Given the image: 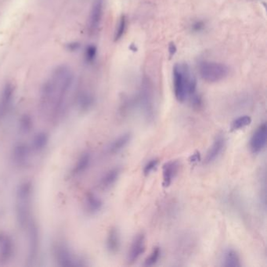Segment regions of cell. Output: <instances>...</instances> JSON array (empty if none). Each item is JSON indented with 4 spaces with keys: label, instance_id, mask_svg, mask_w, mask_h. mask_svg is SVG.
<instances>
[{
    "label": "cell",
    "instance_id": "1",
    "mask_svg": "<svg viewBox=\"0 0 267 267\" xmlns=\"http://www.w3.org/2000/svg\"><path fill=\"white\" fill-rule=\"evenodd\" d=\"M74 73L67 65L57 67L45 81L40 91L39 106L43 113L51 108L57 118L62 114L74 84Z\"/></svg>",
    "mask_w": 267,
    "mask_h": 267
},
{
    "label": "cell",
    "instance_id": "2",
    "mask_svg": "<svg viewBox=\"0 0 267 267\" xmlns=\"http://www.w3.org/2000/svg\"><path fill=\"white\" fill-rule=\"evenodd\" d=\"M173 88L176 100L184 103L188 97H193L197 92V81L187 64H176L173 68Z\"/></svg>",
    "mask_w": 267,
    "mask_h": 267
},
{
    "label": "cell",
    "instance_id": "3",
    "mask_svg": "<svg viewBox=\"0 0 267 267\" xmlns=\"http://www.w3.org/2000/svg\"><path fill=\"white\" fill-rule=\"evenodd\" d=\"M33 191V184L29 181L21 183L16 191V220L21 229L28 228L30 223L31 201Z\"/></svg>",
    "mask_w": 267,
    "mask_h": 267
},
{
    "label": "cell",
    "instance_id": "4",
    "mask_svg": "<svg viewBox=\"0 0 267 267\" xmlns=\"http://www.w3.org/2000/svg\"><path fill=\"white\" fill-rule=\"evenodd\" d=\"M229 69L222 63L204 61L199 65V73L203 80L215 83L224 80L229 75Z\"/></svg>",
    "mask_w": 267,
    "mask_h": 267
},
{
    "label": "cell",
    "instance_id": "5",
    "mask_svg": "<svg viewBox=\"0 0 267 267\" xmlns=\"http://www.w3.org/2000/svg\"><path fill=\"white\" fill-rule=\"evenodd\" d=\"M29 265H33L35 262L38 258V252H39L40 247V237L39 230H38V226L36 222L30 221L29 226Z\"/></svg>",
    "mask_w": 267,
    "mask_h": 267
},
{
    "label": "cell",
    "instance_id": "6",
    "mask_svg": "<svg viewBox=\"0 0 267 267\" xmlns=\"http://www.w3.org/2000/svg\"><path fill=\"white\" fill-rule=\"evenodd\" d=\"M267 140V125L263 122L255 130L249 142V148L253 153H259L265 149Z\"/></svg>",
    "mask_w": 267,
    "mask_h": 267
},
{
    "label": "cell",
    "instance_id": "7",
    "mask_svg": "<svg viewBox=\"0 0 267 267\" xmlns=\"http://www.w3.org/2000/svg\"><path fill=\"white\" fill-rule=\"evenodd\" d=\"M146 250V236L144 233H140L133 238L127 255L129 264H133L140 259Z\"/></svg>",
    "mask_w": 267,
    "mask_h": 267
},
{
    "label": "cell",
    "instance_id": "8",
    "mask_svg": "<svg viewBox=\"0 0 267 267\" xmlns=\"http://www.w3.org/2000/svg\"><path fill=\"white\" fill-rule=\"evenodd\" d=\"M103 14H104V0H95L89 13L88 23L89 33H94L98 30L102 21Z\"/></svg>",
    "mask_w": 267,
    "mask_h": 267
},
{
    "label": "cell",
    "instance_id": "9",
    "mask_svg": "<svg viewBox=\"0 0 267 267\" xmlns=\"http://www.w3.org/2000/svg\"><path fill=\"white\" fill-rule=\"evenodd\" d=\"M15 89L13 84L6 83L0 93V119L3 118L10 109L13 98H14Z\"/></svg>",
    "mask_w": 267,
    "mask_h": 267
},
{
    "label": "cell",
    "instance_id": "10",
    "mask_svg": "<svg viewBox=\"0 0 267 267\" xmlns=\"http://www.w3.org/2000/svg\"><path fill=\"white\" fill-rule=\"evenodd\" d=\"M226 143H227V140H226L224 135H218L216 137L214 141L212 143V146L207 152L205 161H204L205 165H209L211 163L214 162L216 159H218V157L221 155V153L224 152L226 147Z\"/></svg>",
    "mask_w": 267,
    "mask_h": 267
},
{
    "label": "cell",
    "instance_id": "11",
    "mask_svg": "<svg viewBox=\"0 0 267 267\" xmlns=\"http://www.w3.org/2000/svg\"><path fill=\"white\" fill-rule=\"evenodd\" d=\"M55 259L57 265L61 267H72L81 266L79 261L75 259L69 249L64 245H58L55 248Z\"/></svg>",
    "mask_w": 267,
    "mask_h": 267
},
{
    "label": "cell",
    "instance_id": "12",
    "mask_svg": "<svg viewBox=\"0 0 267 267\" xmlns=\"http://www.w3.org/2000/svg\"><path fill=\"white\" fill-rule=\"evenodd\" d=\"M180 163L177 160L168 161L163 165L162 168V185L164 188H169L173 180L178 175L180 171Z\"/></svg>",
    "mask_w": 267,
    "mask_h": 267
},
{
    "label": "cell",
    "instance_id": "13",
    "mask_svg": "<svg viewBox=\"0 0 267 267\" xmlns=\"http://www.w3.org/2000/svg\"><path fill=\"white\" fill-rule=\"evenodd\" d=\"M30 157V148L25 143L21 142L16 144L13 149L12 157L13 162L17 166H25Z\"/></svg>",
    "mask_w": 267,
    "mask_h": 267
},
{
    "label": "cell",
    "instance_id": "14",
    "mask_svg": "<svg viewBox=\"0 0 267 267\" xmlns=\"http://www.w3.org/2000/svg\"><path fill=\"white\" fill-rule=\"evenodd\" d=\"M132 137H133L132 133L128 132V133L121 134V136L114 139V140H112L107 148V152L108 154L115 155L121 152L129 145L132 140Z\"/></svg>",
    "mask_w": 267,
    "mask_h": 267
},
{
    "label": "cell",
    "instance_id": "15",
    "mask_svg": "<svg viewBox=\"0 0 267 267\" xmlns=\"http://www.w3.org/2000/svg\"><path fill=\"white\" fill-rule=\"evenodd\" d=\"M14 243L9 236L0 237V263L7 264L13 258Z\"/></svg>",
    "mask_w": 267,
    "mask_h": 267
},
{
    "label": "cell",
    "instance_id": "16",
    "mask_svg": "<svg viewBox=\"0 0 267 267\" xmlns=\"http://www.w3.org/2000/svg\"><path fill=\"white\" fill-rule=\"evenodd\" d=\"M121 173V167L116 166L109 169L100 180L99 182L100 188L103 190H108L114 186L119 179Z\"/></svg>",
    "mask_w": 267,
    "mask_h": 267
},
{
    "label": "cell",
    "instance_id": "17",
    "mask_svg": "<svg viewBox=\"0 0 267 267\" xmlns=\"http://www.w3.org/2000/svg\"><path fill=\"white\" fill-rule=\"evenodd\" d=\"M120 247H121V237L119 231L116 228H111L107 237V250L110 254L115 255L119 252Z\"/></svg>",
    "mask_w": 267,
    "mask_h": 267
},
{
    "label": "cell",
    "instance_id": "18",
    "mask_svg": "<svg viewBox=\"0 0 267 267\" xmlns=\"http://www.w3.org/2000/svg\"><path fill=\"white\" fill-rule=\"evenodd\" d=\"M85 205L88 212L92 214H96L102 209L104 203L98 196L90 192L87 193L85 197Z\"/></svg>",
    "mask_w": 267,
    "mask_h": 267
},
{
    "label": "cell",
    "instance_id": "19",
    "mask_svg": "<svg viewBox=\"0 0 267 267\" xmlns=\"http://www.w3.org/2000/svg\"><path fill=\"white\" fill-rule=\"evenodd\" d=\"M91 154L89 152H85L82 153L75 165L74 169L72 170L73 174L78 176V175L85 173V171L89 169V165L91 164Z\"/></svg>",
    "mask_w": 267,
    "mask_h": 267
},
{
    "label": "cell",
    "instance_id": "20",
    "mask_svg": "<svg viewBox=\"0 0 267 267\" xmlns=\"http://www.w3.org/2000/svg\"><path fill=\"white\" fill-rule=\"evenodd\" d=\"M223 266L225 267H241L240 256L233 248H229L224 252Z\"/></svg>",
    "mask_w": 267,
    "mask_h": 267
},
{
    "label": "cell",
    "instance_id": "21",
    "mask_svg": "<svg viewBox=\"0 0 267 267\" xmlns=\"http://www.w3.org/2000/svg\"><path fill=\"white\" fill-rule=\"evenodd\" d=\"M49 143V135L46 132H40L35 136L33 140V148L36 152H42Z\"/></svg>",
    "mask_w": 267,
    "mask_h": 267
},
{
    "label": "cell",
    "instance_id": "22",
    "mask_svg": "<svg viewBox=\"0 0 267 267\" xmlns=\"http://www.w3.org/2000/svg\"><path fill=\"white\" fill-rule=\"evenodd\" d=\"M252 121V117L250 116H240V117H237V118L232 121L231 125H230V129H231V131L240 130V129H244V128L247 127L248 125H250Z\"/></svg>",
    "mask_w": 267,
    "mask_h": 267
},
{
    "label": "cell",
    "instance_id": "23",
    "mask_svg": "<svg viewBox=\"0 0 267 267\" xmlns=\"http://www.w3.org/2000/svg\"><path fill=\"white\" fill-rule=\"evenodd\" d=\"M33 128V119L29 114H23L19 120V130L22 134H28Z\"/></svg>",
    "mask_w": 267,
    "mask_h": 267
},
{
    "label": "cell",
    "instance_id": "24",
    "mask_svg": "<svg viewBox=\"0 0 267 267\" xmlns=\"http://www.w3.org/2000/svg\"><path fill=\"white\" fill-rule=\"evenodd\" d=\"M93 102H94V100L91 95L87 93H82L78 99V107L80 110L82 112L89 111L93 106Z\"/></svg>",
    "mask_w": 267,
    "mask_h": 267
},
{
    "label": "cell",
    "instance_id": "25",
    "mask_svg": "<svg viewBox=\"0 0 267 267\" xmlns=\"http://www.w3.org/2000/svg\"><path fill=\"white\" fill-rule=\"evenodd\" d=\"M161 256V248L157 246L153 248V250L151 252L150 256H148L146 260H145V261H144V266H146V267H152V266L155 265L157 262H158V260H160Z\"/></svg>",
    "mask_w": 267,
    "mask_h": 267
},
{
    "label": "cell",
    "instance_id": "26",
    "mask_svg": "<svg viewBox=\"0 0 267 267\" xmlns=\"http://www.w3.org/2000/svg\"><path fill=\"white\" fill-rule=\"evenodd\" d=\"M127 27V19L125 15H122L120 18L119 22L117 25V29L114 33V41H118L121 39V37L125 34V30Z\"/></svg>",
    "mask_w": 267,
    "mask_h": 267
},
{
    "label": "cell",
    "instance_id": "27",
    "mask_svg": "<svg viewBox=\"0 0 267 267\" xmlns=\"http://www.w3.org/2000/svg\"><path fill=\"white\" fill-rule=\"evenodd\" d=\"M159 165V159L157 158H153V159L149 160L148 162L146 163V165L144 167V174L145 176H148L150 175L152 172L155 170L157 169V166Z\"/></svg>",
    "mask_w": 267,
    "mask_h": 267
},
{
    "label": "cell",
    "instance_id": "28",
    "mask_svg": "<svg viewBox=\"0 0 267 267\" xmlns=\"http://www.w3.org/2000/svg\"><path fill=\"white\" fill-rule=\"evenodd\" d=\"M97 49L95 46H89L85 49V59L88 62H93L97 57Z\"/></svg>",
    "mask_w": 267,
    "mask_h": 267
},
{
    "label": "cell",
    "instance_id": "29",
    "mask_svg": "<svg viewBox=\"0 0 267 267\" xmlns=\"http://www.w3.org/2000/svg\"><path fill=\"white\" fill-rule=\"evenodd\" d=\"M205 28V24L203 23L202 21H197L195 23L192 25V29L196 33L201 32Z\"/></svg>",
    "mask_w": 267,
    "mask_h": 267
},
{
    "label": "cell",
    "instance_id": "30",
    "mask_svg": "<svg viewBox=\"0 0 267 267\" xmlns=\"http://www.w3.org/2000/svg\"><path fill=\"white\" fill-rule=\"evenodd\" d=\"M176 51H177V49H176V45H175L173 42H171L169 46V54H170V57H173V56H174L175 53H176Z\"/></svg>",
    "mask_w": 267,
    "mask_h": 267
},
{
    "label": "cell",
    "instance_id": "31",
    "mask_svg": "<svg viewBox=\"0 0 267 267\" xmlns=\"http://www.w3.org/2000/svg\"><path fill=\"white\" fill-rule=\"evenodd\" d=\"M200 159V155L198 153H196V154H193L191 156V161L192 162H194V161H197Z\"/></svg>",
    "mask_w": 267,
    "mask_h": 267
}]
</instances>
